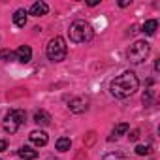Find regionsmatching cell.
<instances>
[{
    "mask_svg": "<svg viewBox=\"0 0 160 160\" xmlns=\"http://www.w3.org/2000/svg\"><path fill=\"white\" fill-rule=\"evenodd\" d=\"M15 117H17V121H19V124H23V122L27 121V113H25L23 109H15Z\"/></svg>",
    "mask_w": 160,
    "mask_h": 160,
    "instance_id": "d6986e66",
    "label": "cell"
},
{
    "mask_svg": "<svg viewBox=\"0 0 160 160\" xmlns=\"http://www.w3.org/2000/svg\"><path fill=\"white\" fill-rule=\"evenodd\" d=\"M102 160H126V158L122 154H119V152H108V154H104Z\"/></svg>",
    "mask_w": 160,
    "mask_h": 160,
    "instance_id": "ac0fdd59",
    "label": "cell"
},
{
    "mask_svg": "<svg viewBox=\"0 0 160 160\" xmlns=\"http://www.w3.org/2000/svg\"><path fill=\"white\" fill-rule=\"evenodd\" d=\"M128 130H130V126H128V122H119V124H117V126L113 128V134H111V138H109V139H113V138L117 139V138H121V136H124V134H126Z\"/></svg>",
    "mask_w": 160,
    "mask_h": 160,
    "instance_id": "4fadbf2b",
    "label": "cell"
},
{
    "mask_svg": "<svg viewBox=\"0 0 160 160\" xmlns=\"http://www.w3.org/2000/svg\"><path fill=\"white\" fill-rule=\"evenodd\" d=\"M49 12V6L45 4V2H34L32 6H30V15H34V17H42V15H45Z\"/></svg>",
    "mask_w": 160,
    "mask_h": 160,
    "instance_id": "9c48e42d",
    "label": "cell"
},
{
    "mask_svg": "<svg viewBox=\"0 0 160 160\" xmlns=\"http://www.w3.org/2000/svg\"><path fill=\"white\" fill-rule=\"evenodd\" d=\"M149 152H151V147L149 145H138L136 147V154H139V156H145Z\"/></svg>",
    "mask_w": 160,
    "mask_h": 160,
    "instance_id": "e0dca14e",
    "label": "cell"
},
{
    "mask_svg": "<svg viewBox=\"0 0 160 160\" xmlns=\"http://www.w3.org/2000/svg\"><path fill=\"white\" fill-rule=\"evenodd\" d=\"M119 6H121V8H126V6H130V0H122V2H119Z\"/></svg>",
    "mask_w": 160,
    "mask_h": 160,
    "instance_id": "603a6c76",
    "label": "cell"
},
{
    "mask_svg": "<svg viewBox=\"0 0 160 160\" xmlns=\"http://www.w3.org/2000/svg\"><path fill=\"white\" fill-rule=\"evenodd\" d=\"M0 60L12 62V60H17V55H15L12 49H2V51H0Z\"/></svg>",
    "mask_w": 160,
    "mask_h": 160,
    "instance_id": "2e32d148",
    "label": "cell"
},
{
    "mask_svg": "<svg viewBox=\"0 0 160 160\" xmlns=\"http://www.w3.org/2000/svg\"><path fill=\"white\" fill-rule=\"evenodd\" d=\"M49 160H55V158H49Z\"/></svg>",
    "mask_w": 160,
    "mask_h": 160,
    "instance_id": "cb8c5ba5",
    "label": "cell"
},
{
    "mask_svg": "<svg viewBox=\"0 0 160 160\" xmlns=\"http://www.w3.org/2000/svg\"><path fill=\"white\" fill-rule=\"evenodd\" d=\"M139 87V81H138V75L134 72H124L121 73L119 77H115L111 85H109V92L115 96V98H128L132 96Z\"/></svg>",
    "mask_w": 160,
    "mask_h": 160,
    "instance_id": "6da1fadb",
    "label": "cell"
},
{
    "mask_svg": "<svg viewBox=\"0 0 160 160\" xmlns=\"http://www.w3.org/2000/svg\"><path fill=\"white\" fill-rule=\"evenodd\" d=\"M17 154L23 158V160H34V158H38V151H34L32 147H21L19 151H17Z\"/></svg>",
    "mask_w": 160,
    "mask_h": 160,
    "instance_id": "8fae6325",
    "label": "cell"
},
{
    "mask_svg": "<svg viewBox=\"0 0 160 160\" xmlns=\"http://www.w3.org/2000/svg\"><path fill=\"white\" fill-rule=\"evenodd\" d=\"M128 138H130V141H136V139H138V138H139V132H138V130H132V132H130V136H128Z\"/></svg>",
    "mask_w": 160,
    "mask_h": 160,
    "instance_id": "44dd1931",
    "label": "cell"
},
{
    "mask_svg": "<svg viewBox=\"0 0 160 160\" xmlns=\"http://www.w3.org/2000/svg\"><path fill=\"white\" fill-rule=\"evenodd\" d=\"M34 122H36V124H40V126H47V124L51 122V115H49L47 111L40 109V111H36V113H34Z\"/></svg>",
    "mask_w": 160,
    "mask_h": 160,
    "instance_id": "30bf717a",
    "label": "cell"
},
{
    "mask_svg": "<svg viewBox=\"0 0 160 160\" xmlns=\"http://www.w3.org/2000/svg\"><path fill=\"white\" fill-rule=\"evenodd\" d=\"M27 10H17L15 13H13V25L15 27H19V28H23L25 25H27Z\"/></svg>",
    "mask_w": 160,
    "mask_h": 160,
    "instance_id": "7c38bea8",
    "label": "cell"
},
{
    "mask_svg": "<svg viewBox=\"0 0 160 160\" xmlns=\"http://www.w3.org/2000/svg\"><path fill=\"white\" fill-rule=\"evenodd\" d=\"M19 126H21V124H19V121H17V117H15V109H13V111H10V113L4 117V130H6L8 134H15Z\"/></svg>",
    "mask_w": 160,
    "mask_h": 160,
    "instance_id": "8992f818",
    "label": "cell"
},
{
    "mask_svg": "<svg viewBox=\"0 0 160 160\" xmlns=\"http://www.w3.org/2000/svg\"><path fill=\"white\" fill-rule=\"evenodd\" d=\"M6 149H8V143L4 139H0V151H6Z\"/></svg>",
    "mask_w": 160,
    "mask_h": 160,
    "instance_id": "7402d4cb",
    "label": "cell"
},
{
    "mask_svg": "<svg viewBox=\"0 0 160 160\" xmlns=\"http://www.w3.org/2000/svg\"><path fill=\"white\" fill-rule=\"evenodd\" d=\"M68 108H70L72 113H85L89 109V98H85V96L72 98L70 104H68Z\"/></svg>",
    "mask_w": 160,
    "mask_h": 160,
    "instance_id": "5b68a950",
    "label": "cell"
},
{
    "mask_svg": "<svg viewBox=\"0 0 160 160\" xmlns=\"http://www.w3.org/2000/svg\"><path fill=\"white\" fill-rule=\"evenodd\" d=\"M15 55H17V60H19V62L27 64V62H30V58H32V49H30L28 45H21V47L15 51Z\"/></svg>",
    "mask_w": 160,
    "mask_h": 160,
    "instance_id": "ba28073f",
    "label": "cell"
},
{
    "mask_svg": "<svg viewBox=\"0 0 160 160\" xmlns=\"http://www.w3.org/2000/svg\"><path fill=\"white\" fill-rule=\"evenodd\" d=\"M28 139H30L36 147H43V145H47V141H49V138H47V134H45L43 130H32V132L28 134Z\"/></svg>",
    "mask_w": 160,
    "mask_h": 160,
    "instance_id": "52a82bcc",
    "label": "cell"
},
{
    "mask_svg": "<svg viewBox=\"0 0 160 160\" xmlns=\"http://www.w3.org/2000/svg\"><path fill=\"white\" fill-rule=\"evenodd\" d=\"M0 160H2V158H0Z\"/></svg>",
    "mask_w": 160,
    "mask_h": 160,
    "instance_id": "d4e9b609",
    "label": "cell"
},
{
    "mask_svg": "<svg viewBox=\"0 0 160 160\" xmlns=\"http://www.w3.org/2000/svg\"><path fill=\"white\" fill-rule=\"evenodd\" d=\"M68 36H70V40H72L73 43H87V42L92 40L94 30H92V27H91L87 21L77 19V21H73V23L70 25Z\"/></svg>",
    "mask_w": 160,
    "mask_h": 160,
    "instance_id": "7a4b0ae2",
    "label": "cell"
},
{
    "mask_svg": "<svg viewBox=\"0 0 160 160\" xmlns=\"http://www.w3.org/2000/svg\"><path fill=\"white\" fill-rule=\"evenodd\" d=\"M55 145H57V151H60V152H66V151H70V147H72V141H70V138H58Z\"/></svg>",
    "mask_w": 160,
    "mask_h": 160,
    "instance_id": "9a60e30c",
    "label": "cell"
},
{
    "mask_svg": "<svg viewBox=\"0 0 160 160\" xmlns=\"http://www.w3.org/2000/svg\"><path fill=\"white\" fill-rule=\"evenodd\" d=\"M45 53H47V58L53 60V62H60V60H64V58H66V53H68V47H66L64 38L55 36L53 40H49Z\"/></svg>",
    "mask_w": 160,
    "mask_h": 160,
    "instance_id": "3957f363",
    "label": "cell"
},
{
    "mask_svg": "<svg viewBox=\"0 0 160 160\" xmlns=\"http://www.w3.org/2000/svg\"><path fill=\"white\" fill-rule=\"evenodd\" d=\"M141 28H143V32H145V34H149V36H151V34H154V32H156V28H158V21H156V19H149V21H145V25H143Z\"/></svg>",
    "mask_w": 160,
    "mask_h": 160,
    "instance_id": "5bb4252c",
    "label": "cell"
},
{
    "mask_svg": "<svg viewBox=\"0 0 160 160\" xmlns=\"http://www.w3.org/2000/svg\"><path fill=\"white\" fill-rule=\"evenodd\" d=\"M149 53H151V45H149V42L139 40V42H134V43L130 45L126 57H128V60H130L132 64H141V62L149 57Z\"/></svg>",
    "mask_w": 160,
    "mask_h": 160,
    "instance_id": "277c9868",
    "label": "cell"
},
{
    "mask_svg": "<svg viewBox=\"0 0 160 160\" xmlns=\"http://www.w3.org/2000/svg\"><path fill=\"white\" fill-rule=\"evenodd\" d=\"M151 98H152V91H147V92L143 94V104L149 106V104H151Z\"/></svg>",
    "mask_w": 160,
    "mask_h": 160,
    "instance_id": "ffe728a7",
    "label": "cell"
}]
</instances>
